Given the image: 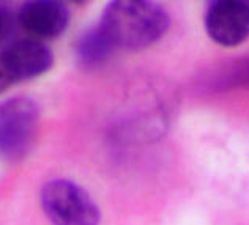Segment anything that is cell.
<instances>
[{
    "mask_svg": "<svg viewBox=\"0 0 249 225\" xmlns=\"http://www.w3.org/2000/svg\"><path fill=\"white\" fill-rule=\"evenodd\" d=\"M208 36L226 48L238 46L249 38V0H214L205 11Z\"/></svg>",
    "mask_w": 249,
    "mask_h": 225,
    "instance_id": "5",
    "label": "cell"
},
{
    "mask_svg": "<svg viewBox=\"0 0 249 225\" xmlns=\"http://www.w3.org/2000/svg\"><path fill=\"white\" fill-rule=\"evenodd\" d=\"M40 126V109L30 98L0 103V161L18 162L30 153Z\"/></svg>",
    "mask_w": 249,
    "mask_h": 225,
    "instance_id": "2",
    "label": "cell"
},
{
    "mask_svg": "<svg viewBox=\"0 0 249 225\" xmlns=\"http://www.w3.org/2000/svg\"><path fill=\"white\" fill-rule=\"evenodd\" d=\"M204 85L212 91L249 88V55L233 58L208 72Z\"/></svg>",
    "mask_w": 249,
    "mask_h": 225,
    "instance_id": "7",
    "label": "cell"
},
{
    "mask_svg": "<svg viewBox=\"0 0 249 225\" xmlns=\"http://www.w3.org/2000/svg\"><path fill=\"white\" fill-rule=\"evenodd\" d=\"M3 24H5V19H3V15H2V11H0V35H2V30H3Z\"/></svg>",
    "mask_w": 249,
    "mask_h": 225,
    "instance_id": "9",
    "label": "cell"
},
{
    "mask_svg": "<svg viewBox=\"0 0 249 225\" xmlns=\"http://www.w3.org/2000/svg\"><path fill=\"white\" fill-rule=\"evenodd\" d=\"M54 55L35 39H24L10 44L0 52V93L11 85L43 76L51 69Z\"/></svg>",
    "mask_w": 249,
    "mask_h": 225,
    "instance_id": "4",
    "label": "cell"
},
{
    "mask_svg": "<svg viewBox=\"0 0 249 225\" xmlns=\"http://www.w3.org/2000/svg\"><path fill=\"white\" fill-rule=\"evenodd\" d=\"M170 19L162 6L142 0H117L107 5L98 27L115 51L136 52L158 43Z\"/></svg>",
    "mask_w": 249,
    "mask_h": 225,
    "instance_id": "1",
    "label": "cell"
},
{
    "mask_svg": "<svg viewBox=\"0 0 249 225\" xmlns=\"http://www.w3.org/2000/svg\"><path fill=\"white\" fill-rule=\"evenodd\" d=\"M18 21L22 30L35 41L54 39L67 30L70 22V10L62 2L34 0L21 6Z\"/></svg>",
    "mask_w": 249,
    "mask_h": 225,
    "instance_id": "6",
    "label": "cell"
},
{
    "mask_svg": "<svg viewBox=\"0 0 249 225\" xmlns=\"http://www.w3.org/2000/svg\"><path fill=\"white\" fill-rule=\"evenodd\" d=\"M114 52L115 49L112 48V44L109 43V39L98 25L95 29L85 32L76 44L77 62L87 69L101 66L104 62L109 60V57Z\"/></svg>",
    "mask_w": 249,
    "mask_h": 225,
    "instance_id": "8",
    "label": "cell"
},
{
    "mask_svg": "<svg viewBox=\"0 0 249 225\" xmlns=\"http://www.w3.org/2000/svg\"><path fill=\"white\" fill-rule=\"evenodd\" d=\"M40 202L52 225H98L101 219L100 208L87 190L63 178L44 184Z\"/></svg>",
    "mask_w": 249,
    "mask_h": 225,
    "instance_id": "3",
    "label": "cell"
}]
</instances>
